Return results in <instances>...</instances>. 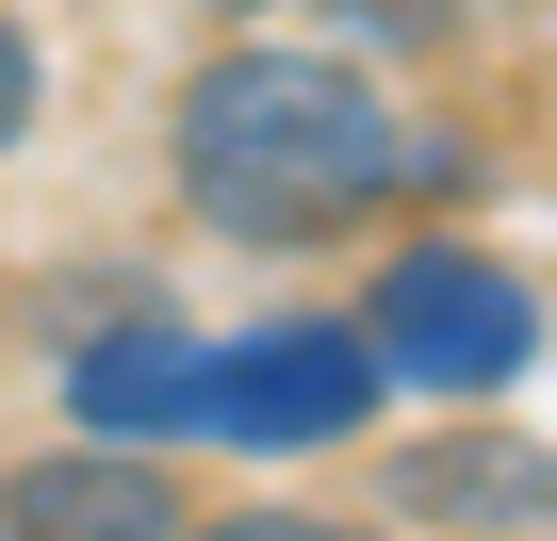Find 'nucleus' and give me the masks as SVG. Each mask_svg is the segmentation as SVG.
Here are the masks:
<instances>
[{
  "label": "nucleus",
  "instance_id": "obj_1",
  "mask_svg": "<svg viewBox=\"0 0 557 541\" xmlns=\"http://www.w3.org/2000/svg\"><path fill=\"white\" fill-rule=\"evenodd\" d=\"M164 164H181V213L230 230V246H329V230H377L394 197H459L475 181L443 132H410L329 50H213V66H181Z\"/></svg>",
  "mask_w": 557,
  "mask_h": 541
},
{
  "label": "nucleus",
  "instance_id": "obj_2",
  "mask_svg": "<svg viewBox=\"0 0 557 541\" xmlns=\"http://www.w3.org/2000/svg\"><path fill=\"white\" fill-rule=\"evenodd\" d=\"M361 345H377V378H410V394H508V378L541 361V296L508 280L492 246L426 230V246H394V262H377Z\"/></svg>",
  "mask_w": 557,
  "mask_h": 541
},
{
  "label": "nucleus",
  "instance_id": "obj_3",
  "mask_svg": "<svg viewBox=\"0 0 557 541\" xmlns=\"http://www.w3.org/2000/svg\"><path fill=\"white\" fill-rule=\"evenodd\" d=\"M361 410H377V345H361V329H329V312L246 329V345H213V361H197V427H213V443H246V459H312V443H345Z\"/></svg>",
  "mask_w": 557,
  "mask_h": 541
},
{
  "label": "nucleus",
  "instance_id": "obj_4",
  "mask_svg": "<svg viewBox=\"0 0 557 541\" xmlns=\"http://www.w3.org/2000/svg\"><path fill=\"white\" fill-rule=\"evenodd\" d=\"M377 508H394V525H459V541H557V443L443 427V443L377 459Z\"/></svg>",
  "mask_w": 557,
  "mask_h": 541
},
{
  "label": "nucleus",
  "instance_id": "obj_5",
  "mask_svg": "<svg viewBox=\"0 0 557 541\" xmlns=\"http://www.w3.org/2000/svg\"><path fill=\"white\" fill-rule=\"evenodd\" d=\"M181 525L197 508L148 443H50V459L0 476V541H181Z\"/></svg>",
  "mask_w": 557,
  "mask_h": 541
},
{
  "label": "nucleus",
  "instance_id": "obj_6",
  "mask_svg": "<svg viewBox=\"0 0 557 541\" xmlns=\"http://www.w3.org/2000/svg\"><path fill=\"white\" fill-rule=\"evenodd\" d=\"M197 361H213V345L164 329V312L66 345V410H83V443H181V427H197Z\"/></svg>",
  "mask_w": 557,
  "mask_h": 541
},
{
  "label": "nucleus",
  "instance_id": "obj_7",
  "mask_svg": "<svg viewBox=\"0 0 557 541\" xmlns=\"http://www.w3.org/2000/svg\"><path fill=\"white\" fill-rule=\"evenodd\" d=\"M181 541H377V525H345V508H230V525H181Z\"/></svg>",
  "mask_w": 557,
  "mask_h": 541
},
{
  "label": "nucleus",
  "instance_id": "obj_8",
  "mask_svg": "<svg viewBox=\"0 0 557 541\" xmlns=\"http://www.w3.org/2000/svg\"><path fill=\"white\" fill-rule=\"evenodd\" d=\"M17 132H34V34L0 17V164H17Z\"/></svg>",
  "mask_w": 557,
  "mask_h": 541
}]
</instances>
